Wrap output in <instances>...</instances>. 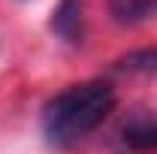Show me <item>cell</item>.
Listing matches in <instances>:
<instances>
[{
	"instance_id": "3957f363",
	"label": "cell",
	"mask_w": 157,
	"mask_h": 154,
	"mask_svg": "<svg viewBox=\"0 0 157 154\" xmlns=\"http://www.w3.org/2000/svg\"><path fill=\"white\" fill-rule=\"evenodd\" d=\"M52 30H58L67 42H82V0H60L52 18Z\"/></svg>"
},
{
	"instance_id": "6da1fadb",
	"label": "cell",
	"mask_w": 157,
	"mask_h": 154,
	"mask_svg": "<svg viewBox=\"0 0 157 154\" xmlns=\"http://www.w3.org/2000/svg\"><path fill=\"white\" fill-rule=\"evenodd\" d=\"M118 97L115 88L103 79L78 82L55 94L42 109V133L55 148H73L97 130L112 115Z\"/></svg>"
},
{
	"instance_id": "7a4b0ae2",
	"label": "cell",
	"mask_w": 157,
	"mask_h": 154,
	"mask_svg": "<svg viewBox=\"0 0 157 154\" xmlns=\"http://www.w3.org/2000/svg\"><path fill=\"white\" fill-rule=\"evenodd\" d=\"M121 145L133 154H148L157 151V115H133L121 127Z\"/></svg>"
},
{
	"instance_id": "277c9868",
	"label": "cell",
	"mask_w": 157,
	"mask_h": 154,
	"mask_svg": "<svg viewBox=\"0 0 157 154\" xmlns=\"http://www.w3.org/2000/svg\"><path fill=\"white\" fill-rule=\"evenodd\" d=\"M109 6L118 24H139L157 12V0H112Z\"/></svg>"
},
{
	"instance_id": "5b68a950",
	"label": "cell",
	"mask_w": 157,
	"mask_h": 154,
	"mask_svg": "<svg viewBox=\"0 0 157 154\" xmlns=\"http://www.w3.org/2000/svg\"><path fill=\"white\" fill-rule=\"evenodd\" d=\"M115 70L121 73H154L157 70V48H139L130 52L115 64Z\"/></svg>"
}]
</instances>
